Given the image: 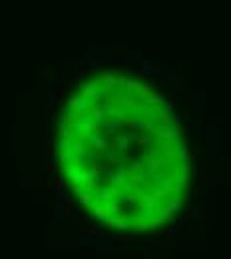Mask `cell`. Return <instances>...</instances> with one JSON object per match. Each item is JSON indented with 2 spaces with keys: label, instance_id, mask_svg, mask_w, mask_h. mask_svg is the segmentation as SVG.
I'll use <instances>...</instances> for the list:
<instances>
[{
  "label": "cell",
  "instance_id": "obj_1",
  "mask_svg": "<svg viewBox=\"0 0 231 259\" xmlns=\"http://www.w3.org/2000/svg\"><path fill=\"white\" fill-rule=\"evenodd\" d=\"M177 130L167 108L137 78H90L58 130V162L92 213L120 229H148L183 184Z\"/></svg>",
  "mask_w": 231,
  "mask_h": 259
}]
</instances>
